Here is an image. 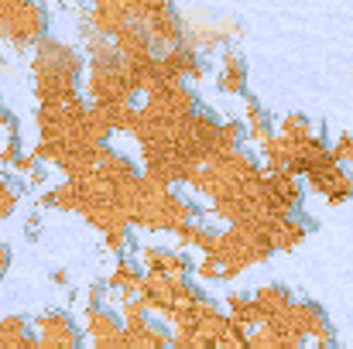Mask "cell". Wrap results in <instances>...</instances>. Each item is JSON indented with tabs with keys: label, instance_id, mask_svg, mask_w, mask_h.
Listing matches in <instances>:
<instances>
[{
	"label": "cell",
	"instance_id": "f1b7e54d",
	"mask_svg": "<svg viewBox=\"0 0 353 349\" xmlns=\"http://www.w3.org/2000/svg\"><path fill=\"white\" fill-rule=\"evenodd\" d=\"M0 69H3V55H0Z\"/></svg>",
	"mask_w": 353,
	"mask_h": 349
},
{
	"label": "cell",
	"instance_id": "cb8c5ba5",
	"mask_svg": "<svg viewBox=\"0 0 353 349\" xmlns=\"http://www.w3.org/2000/svg\"><path fill=\"white\" fill-rule=\"evenodd\" d=\"M38 168H41V161L34 158V151L21 154V158H17V165H14V171H17V175H31V171H38Z\"/></svg>",
	"mask_w": 353,
	"mask_h": 349
},
{
	"label": "cell",
	"instance_id": "8fae6325",
	"mask_svg": "<svg viewBox=\"0 0 353 349\" xmlns=\"http://www.w3.org/2000/svg\"><path fill=\"white\" fill-rule=\"evenodd\" d=\"M309 233H312V223H309L305 216H295V213H292V216H281V220L268 230V240H271L274 250H285V253H288V250H295Z\"/></svg>",
	"mask_w": 353,
	"mask_h": 349
},
{
	"label": "cell",
	"instance_id": "3957f363",
	"mask_svg": "<svg viewBox=\"0 0 353 349\" xmlns=\"http://www.w3.org/2000/svg\"><path fill=\"white\" fill-rule=\"evenodd\" d=\"M7 24H10V45L31 48L48 38V10L41 3H17L7 0Z\"/></svg>",
	"mask_w": 353,
	"mask_h": 349
},
{
	"label": "cell",
	"instance_id": "44dd1931",
	"mask_svg": "<svg viewBox=\"0 0 353 349\" xmlns=\"http://www.w3.org/2000/svg\"><path fill=\"white\" fill-rule=\"evenodd\" d=\"M192 274H196L199 281H206V284H210V281H223V267H220L213 257H199Z\"/></svg>",
	"mask_w": 353,
	"mask_h": 349
},
{
	"label": "cell",
	"instance_id": "7a4b0ae2",
	"mask_svg": "<svg viewBox=\"0 0 353 349\" xmlns=\"http://www.w3.org/2000/svg\"><path fill=\"white\" fill-rule=\"evenodd\" d=\"M182 14V45L192 52H227L230 41L240 38V21L234 14L213 7H179Z\"/></svg>",
	"mask_w": 353,
	"mask_h": 349
},
{
	"label": "cell",
	"instance_id": "9c48e42d",
	"mask_svg": "<svg viewBox=\"0 0 353 349\" xmlns=\"http://www.w3.org/2000/svg\"><path fill=\"white\" fill-rule=\"evenodd\" d=\"M213 83H216V89L227 93V96H247V62H243V55H240L236 48L220 52Z\"/></svg>",
	"mask_w": 353,
	"mask_h": 349
},
{
	"label": "cell",
	"instance_id": "d6986e66",
	"mask_svg": "<svg viewBox=\"0 0 353 349\" xmlns=\"http://www.w3.org/2000/svg\"><path fill=\"white\" fill-rule=\"evenodd\" d=\"M172 236H175L179 250H182V246H196V250L206 257V253L213 250V243H216L220 230H213L210 223H203V220H199V223H189V226H182L179 233H172Z\"/></svg>",
	"mask_w": 353,
	"mask_h": 349
},
{
	"label": "cell",
	"instance_id": "ac0fdd59",
	"mask_svg": "<svg viewBox=\"0 0 353 349\" xmlns=\"http://www.w3.org/2000/svg\"><path fill=\"white\" fill-rule=\"evenodd\" d=\"M31 339H34L31 319H24V315H3L0 319V349H24Z\"/></svg>",
	"mask_w": 353,
	"mask_h": 349
},
{
	"label": "cell",
	"instance_id": "83f0119b",
	"mask_svg": "<svg viewBox=\"0 0 353 349\" xmlns=\"http://www.w3.org/2000/svg\"><path fill=\"white\" fill-rule=\"evenodd\" d=\"M52 281L55 284H69V271H52Z\"/></svg>",
	"mask_w": 353,
	"mask_h": 349
},
{
	"label": "cell",
	"instance_id": "5bb4252c",
	"mask_svg": "<svg viewBox=\"0 0 353 349\" xmlns=\"http://www.w3.org/2000/svg\"><path fill=\"white\" fill-rule=\"evenodd\" d=\"M141 277H144V267L134 257H117L114 271L103 281H107L110 291H117V298H127V295H137L141 291Z\"/></svg>",
	"mask_w": 353,
	"mask_h": 349
},
{
	"label": "cell",
	"instance_id": "e0dca14e",
	"mask_svg": "<svg viewBox=\"0 0 353 349\" xmlns=\"http://www.w3.org/2000/svg\"><path fill=\"white\" fill-rule=\"evenodd\" d=\"M227 315H230V322L236 326H243V329H257V326H264V315L257 312V305H254V295H247V291H230L227 298Z\"/></svg>",
	"mask_w": 353,
	"mask_h": 349
},
{
	"label": "cell",
	"instance_id": "6da1fadb",
	"mask_svg": "<svg viewBox=\"0 0 353 349\" xmlns=\"http://www.w3.org/2000/svg\"><path fill=\"white\" fill-rule=\"evenodd\" d=\"M83 72H86L83 48H76V45H69L62 38H52V34L41 45H34L31 76H34L38 107L79 100L83 96Z\"/></svg>",
	"mask_w": 353,
	"mask_h": 349
},
{
	"label": "cell",
	"instance_id": "7402d4cb",
	"mask_svg": "<svg viewBox=\"0 0 353 349\" xmlns=\"http://www.w3.org/2000/svg\"><path fill=\"white\" fill-rule=\"evenodd\" d=\"M333 154H336L340 165H353V130L340 134V137L333 140Z\"/></svg>",
	"mask_w": 353,
	"mask_h": 349
},
{
	"label": "cell",
	"instance_id": "7c38bea8",
	"mask_svg": "<svg viewBox=\"0 0 353 349\" xmlns=\"http://www.w3.org/2000/svg\"><path fill=\"white\" fill-rule=\"evenodd\" d=\"M292 291L285 288V284H278V281H268V284H261V288H254V305H257V312L264 315V322L268 319H281L288 308H292Z\"/></svg>",
	"mask_w": 353,
	"mask_h": 349
},
{
	"label": "cell",
	"instance_id": "30bf717a",
	"mask_svg": "<svg viewBox=\"0 0 353 349\" xmlns=\"http://www.w3.org/2000/svg\"><path fill=\"white\" fill-rule=\"evenodd\" d=\"M123 339H127V346L130 349H172V329H168V322H161V319H141V322H130V326H123Z\"/></svg>",
	"mask_w": 353,
	"mask_h": 349
},
{
	"label": "cell",
	"instance_id": "603a6c76",
	"mask_svg": "<svg viewBox=\"0 0 353 349\" xmlns=\"http://www.w3.org/2000/svg\"><path fill=\"white\" fill-rule=\"evenodd\" d=\"M103 246L110 250V253H117V257H123L127 253V246H130V230H114L103 236Z\"/></svg>",
	"mask_w": 353,
	"mask_h": 349
},
{
	"label": "cell",
	"instance_id": "277c9868",
	"mask_svg": "<svg viewBox=\"0 0 353 349\" xmlns=\"http://www.w3.org/2000/svg\"><path fill=\"white\" fill-rule=\"evenodd\" d=\"M31 326H34V339L41 349H83V329L62 308L41 312Z\"/></svg>",
	"mask_w": 353,
	"mask_h": 349
},
{
	"label": "cell",
	"instance_id": "2e32d148",
	"mask_svg": "<svg viewBox=\"0 0 353 349\" xmlns=\"http://www.w3.org/2000/svg\"><path fill=\"white\" fill-rule=\"evenodd\" d=\"M278 137H285L292 147H302V144H309V140H316L319 134H316V123H312V116L309 114H299V110H288V114L278 120V130H274Z\"/></svg>",
	"mask_w": 353,
	"mask_h": 349
},
{
	"label": "cell",
	"instance_id": "d4e9b609",
	"mask_svg": "<svg viewBox=\"0 0 353 349\" xmlns=\"http://www.w3.org/2000/svg\"><path fill=\"white\" fill-rule=\"evenodd\" d=\"M90 349H130V346H127V339H123V332H120L117 339H103V343H93Z\"/></svg>",
	"mask_w": 353,
	"mask_h": 349
},
{
	"label": "cell",
	"instance_id": "9a60e30c",
	"mask_svg": "<svg viewBox=\"0 0 353 349\" xmlns=\"http://www.w3.org/2000/svg\"><path fill=\"white\" fill-rule=\"evenodd\" d=\"M243 130H247V140H254L257 147L268 144L274 137V127H271V116L261 107L257 96H243Z\"/></svg>",
	"mask_w": 353,
	"mask_h": 349
},
{
	"label": "cell",
	"instance_id": "8992f818",
	"mask_svg": "<svg viewBox=\"0 0 353 349\" xmlns=\"http://www.w3.org/2000/svg\"><path fill=\"white\" fill-rule=\"evenodd\" d=\"M305 343H319V339H333L336 332H333V326H330V315L316 305V302H309V298H299V302H292V308L281 315Z\"/></svg>",
	"mask_w": 353,
	"mask_h": 349
},
{
	"label": "cell",
	"instance_id": "ba28073f",
	"mask_svg": "<svg viewBox=\"0 0 353 349\" xmlns=\"http://www.w3.org/2000/svg\"><path fill=\"white\" fill-rule=\"evenodd\" d=\"M264 195L268 202L281 213V216H292L302 199H305V182L292 171H281V175H264Z\"/></svg>",
	"mask_w": 353,
	"mask_h": 349
},
{
	"label": "cell",
	"instance_id": "ffe728a7",
	"mask_svg": "<svg viewBox=\"0 0 353 349\" xmlns=\"http://www.w3.org/2000/svg\"><path fill=\"white\" fill-rule=\"evenodd\" d=\"M17 202H21V185L10 178V171L0 168V220H7L17 209Z\"/></svg>",
	"mask_w": 353,
	"mask_h": 349
},
{
	"label": "cell",
	"instance_id": "484cf974",
	"mask_svg": "<svg viewBox=\"0 0 353 349\" xmlns=\"http://www.w3.org/2000/svg\"><path fill=\"white\" fill-rule=\"evenodd\" d=\"M7 267H10V250H7V243H0V281H3Z\"/></svg>",
	"mask_w": 353,
	"mask_h": 349
},
{
	"label": "cell",
	"instance_id": "4316f807",
	"mask_svg": "<svg viewBox=\"0 0 353 349\" xmlns=\"http://www.w3.org/2000/svg\"><path fill=\"white\" fill-rule=\"evenodd\" d=\"M312 349H340V346H336V336H333V339H319V343H312Z\"/></svg>",
	"mask_w": 353,
	"mask_h": 349
},
{
	"label": "cell",
	"instance_id": "5b68a950",
	"mask_svg": "<svg viewBox=\"0 0 353 349\" xmlns=\"http://www.w3.org/2000/svg\"><path fill=\"white\" fill-rule=\"evenodd\" d=\"M137 264L144 271H158V274L175 277V281H189V274L196 271V264L179 246H161V243H144L137 250Z\"/></svg>",
	"mask_w": 353,
	"mask_h": 349
},
{
	"label": "cell",
	"instance_id": "52a82bcc",
	"mask_svg": "<svg viewBox=\"0 0 353 349\" xmlns=\"http://www.w3.org/2000/svg\"><path fill=\"white\" fill-rule=\"evenodd\" d=\"M305 189L316 192V195H323L330 206L347 202L353 195V168H347V165H330V168L309 175L305 178Z\"/></svg>",
	"mask_w": 353,
	"mask_h": 349
},
{
	"label": "cell",
	"instance_id": "4fadbf2b",
	"mask_svg": "<svg viewBox=\"0 0 353 349\" xmlns=\"http://www.w3.org/2000/svg\"><path fill=\"white\" fill-rule=\"evenodd\" d=\"M83 332L93 339V343H103V339H117L123 332V319H120L114 308H90L83 315Z\"/></svg>",
	"mask_w": 353,
	"mask_h": 349
}]
</instances>
